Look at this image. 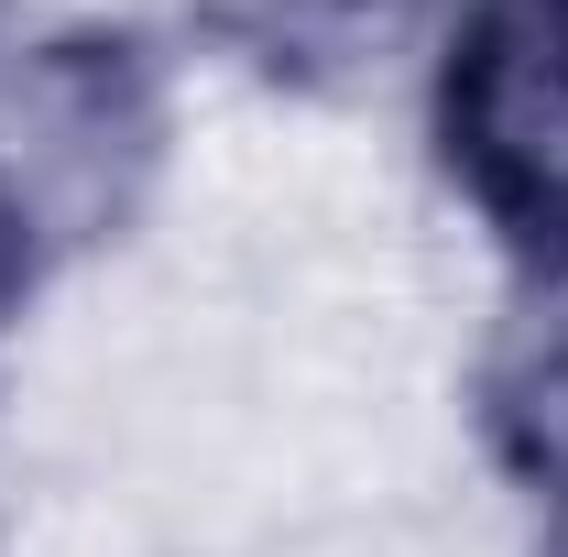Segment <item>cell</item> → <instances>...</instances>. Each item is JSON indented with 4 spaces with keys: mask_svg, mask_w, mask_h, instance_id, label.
Segmentation results:
<instances>
[{
    "mask_svg": "<svg viewBox=\"0 0 568 557\" xmlns=\"http://www.w3.org/2000/svg\"><path fill=\"white\" fill-rule=\"evenodd\" d=\"M426 153L525 284L568 274V0H448Z\"/></svg>",
    "mask_w": 568,
    "mask_h": 557,
    "instance_id": "6da1fadb",
    "label": "cell"
},
{
    "mask_svg": "<svg viewBox=\"0 0 568 557\" xmlns=\"http://www.w3.org/2000/svg\"><path fill=\"white\" fill-rule=\"evenodd\" d=\"M153 164H164V77L142 33L88 22L0 77V186L44 219L55 263L88 241H121Z\"/></svg>",
    "mask_w": 568,
    "mask_h": 557,
    "instance_id": "7a4b0ae2",
    "label": "cell"
},
{
    "mask_svg": "<svg viewBox=\"0 0 568 557\" xmlns=\"http://www.w3.org/2000/svg\"><path fill=\"white\" fill-rule=\"evenodd\" d=\"M481 437L525 482V503L568 492V274L525 284V317L481 361Z\"/></svg>",
    "mask_w": 568,
    "mask_h": 557,
    "instance_id": "3957f363",
    "label": "cell"
},
{
    "mask_svg": "<svg viewBox=\"0 0 568 557\" xmlns=\"http://www.w3.org/2000/svg\"><path fill=\"white\" fill-rule=\"evenodd\" d=\"M44 274H55V241H44V219L0 186V372H11V340H22V317H33Z\"/></svg>",
    "mask_w": 568,
    "mask_h": 557,
    "instance_id": "277c9868",
    "label": "cell"
},
{
    "mask_svg": "<svg viewBox=\"0 0 568 557\" xmlns=\"http://www.w3.org/2000/svg\"><path fill=\"white\" fill-rule=\"evenodd\" d=\"M536 557H568V492L536 503Z\"/></svg>",
    "mask_w": 568,
    "mask_h": 557,
    "instance_id": "5b68a950",
    "label": "cell"
},
{
    "mask_svg": "<svg viewBox=\"0 0 568 557\" xmlns=\"http://www.w3.org/2000/svg\"><path fill=\"white\" fill-rule=\"evenodd\" d=\"M0 33H11V0H0Z\"/></svg>",
    "mask_w": 568,
    "mask_h": 557,
    "instance_id": "8992f818",
    "label": "cell"
}]
</instances>
